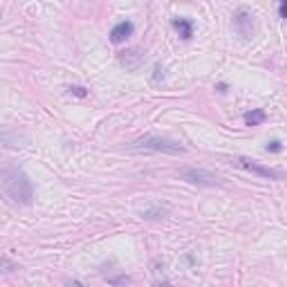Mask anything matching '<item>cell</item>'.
<instances>
[{"instance_id":"cell-10","label":"cell","mask_w":287,"mask_h":287,"mask_svg":"<svg viewBox=\"0 0 287 287\" xmlns=\"http://www.w3.org/2000/svg\"><path fill=\"white\" fill-rule=\"evenodd\" d=\"M265 110H260V108H256V110H251V112H247L245 114V123L247 126H260L262 121H265Z\"/></svg>"},{"instance_id":"cell-12","label":"cell","mask_w":287,"mask_h":287,"mask_svg":"<svg viewBox=\"0 0 287 287\" xmlns=\"http://www.w3.org/2000/svg\"><path fill=\"white\" fill-rule=\"evenodd\" d=\"M267 151H269V153H278V151H283V141H280V139H271V141H267Z\"/></svg>"},{"instance_id":"cell-9","label":"cell","mask_w":287,"mask_h":287,"mask_svg":"<svg viewBox=\"0 0 287 287\" xmlns=\"http://www.w3.org/2000/svg\"><path fill=\"white\" fill-rule=\"evenodd\" d=\"M141 61H144V54H139V50H128V52H123V56H121V63L128 65L130 70H135Z\"/></svg>"},{"instance_id":"cell-1","label":"cell","mask_w":287,"mask_h":287,"mask_svg":"<svg viewBox=\"0 0 287 287\" xmlns=\"http://www.w3.org/2000/svg\"><path fill=\"white\" fill-rule=\"evenodd\" d=\"M0 193L9 200V202L18 204V207H30L34 202V186L27 173L18 166H3L0 169Z\"/></svg>"},{"instance_id":"cell-3","label":"cell","mask_w":287,"mask_h":287,"mask_svg":"<svg viewBox=\"0 0 287 287\" xmlns=\"http://www.w3.org/2000/svg\"><path fill=\"white\" fill-rule=\"evenodd\" d=\"M231 162L233 166H240V169H245V171H249V173L253 175H260V178H269V180H283V173L280 171H276V169H269V166H260L258 162H253L249 160V157H231Z\"/></svg>"},{"instance_id":"cell-7","label":"cell","mask_w":287,"mask_h":287,"mask_svg":"<svg viewBox=\"0 0 287 287\" xmlns=\"http://www.w3.org/2000/svg\"><path fill=\"white\" fill-rule=\"evenodd\" d=\"M173 27L182 41H191V36H193V21H189V18H173Z\"/></svg>"},{"instance_id":"cell-2","label":"cell","mask_w":287,"mask_h":287,"mask_svg":"<svg viewBox=\"0 0 287 287\" xmlns=\"http://www.w3.org/2000/svg\"><path fill=\"white\" fill-rule=\"evenodd\" d=\"M137 148H146V151H157V153H169V155H182L184 148L180 146L178 141H171V139H164V137H155V135H146V137H139L135 141Z\"/></svg>"},{"instance_id":"cell-14","label":"cell","mask_w":287,"mask_h":287,"mask_svg":"<svg viewBox=\"0 0 287 287\" xmlns=\"http://www.w3.org/2000/svg\"><path fill=\"white\" fill-rule=\"evenodd\" d=\"M278 14H280V18H285V14H287V3H280V7H278Z\"/></svg>"},{"instance_id":"cell-11","label":"cell","mask_w":287,"mask_h":287,"mask_svg":"<svg viewBox=\"0 0 287 287\" xmlns=\"http://www.w3.org/2000/svg\"><path fill=\"white\" fill-rule=\"evenodd\" d=\"M14 269H18V265L14 260H9V258H0V271H14Z\"/></svg>"},{"instance_id":"cell-8","label":"cell","mask_w":287,"mask_h":287,"mask_svg":"<svg viewBox=\"0 0 287 287\" xmlns=\"http://www.w3.org/2000/svg\"><path fill=\"white\" fill-rule=\"evenodd\" d=\"M166 211H169V209L164 207V204H146V207L144 209H139V215L144 220H157V218H164L166 215Z\"/></svg>"},{"instance_id":"cell-4","label":"cell","mask_w":287,"mask_h":287,"mask_svg":"<svg viewBox=\"0 0 287 287\" xmlns=\"http://www.w3.org/2000/svg\"><path fill=\"white\" fill-rule=\"evenodd\" d=\"M233 30L238 32L242 38H251L256 32V21H253V14L249 9L240 7L233 12Z\"/></svg>"},{"instance_id":"cell-15","label":"cell","mask_w":287,"mask_h":287,"mask_svg":"<svg viewBox=\"0 0 287 287\" xmlns=\"http://www.w3.org/2000/svg\"><path fill=\"white\" fill-rule=\"evenodd\" d=\"M68 287H83L79 280H68Z\"/></svg>"},{"instance_id":"cell-5","label":"cell","mask_w":287,"mask_h":287,"mask_svg":"<svg viewBox=\"0 0 287 287\" xmlns=\"http://www.w3.org/2000/svg\"><path fill=\"white\" fill-rule=\"evenodd\" d=\"M180 178L191 182V184H198V186H213L215 184V175L209 173L204 169H193V166H186V169H180Z\"/></svg>"},{"instance_id":"cell-6","label":"cell","mask_w":287,"mask_h":287,"mask_svg":"<svg viewBox=\"0 0 287 287\" xmlns=\"http://www.w3.org/2000/svg\"><path fill=\"white\" fill-rule=\"evenodd\" d=\"M132 32H135V25H132L130 21H121V23H117V25L110 30V41H112L114 45L126 43L128 38L132 36Z\"/></svg>"},{"instance_id":"cell-13","label":"cell","mask_w":287,"mask_h":287,"mask_svg":"<svg viewBox=\"0 0 287 287\" xmlns=\"http://www.w3.org/2000/svg\"><path fill=\"white\" fill-rule=\"evenodd\" d=\"M70 92L72 94H76V97H85V94H88V90H85V88H81V85H70Z\"/></svg>"}]
</instances>
